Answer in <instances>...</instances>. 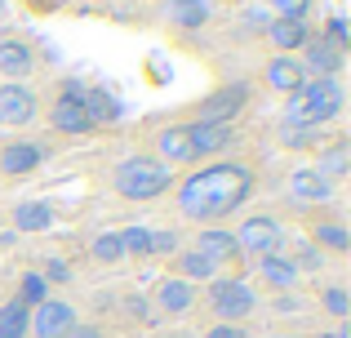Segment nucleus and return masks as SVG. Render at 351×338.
<instances>
[{
  "instance_id": "obj_1",
  "label": "nucleus",
  "mask_w": 351,
  "mask_h": 338,
  "mask_svg": "<svg viewBox=\"0 0 351 338\" xmlns=\"http://www.w3.org/2000/svg\"><path fill=\"white\" fill-rule=\"evenodd\" d=\"M258 191V169L249 160H205L178 182V214L187 223L214 227L218 218L236 214Z\"/></svg>"
},
{
  "instance_id": "obj_2",
  "label": "nucleus",
  "mask_w": 351,
  "mask_h": 338,
  "mask_svg": "<svg viewBox=\"0 0 351 338\" xmlns=\"http://www.w3.org/2000/svg\"><path fill=\"white\" fill-rule=\"evenodd\" d=\"M347 107V94H343V80H320V76H307V85L289 98L280 125H316L325 130L329 121H338Z\"/></svg>"
},
{
  "instance_id": "obj_3",
  "label": "nucleus",
  "mask_w": 351,
  "mask_h": 338,
  "mask_svg": "<svg viewBox=\"0 0 351 338\" xmlns=\"http://www.w3.org/2000/svg\"><path fill=\"white\" fill-rule=\"evenodd\" d=\"M112 187H116L120 200L147 205V200H160L165 191L173 187V169H165L160 160H152V156H129L112 169Z\"/></svg>"
},
{
  "instance_id": "obj_4",
  "label": "nucleus",
  "mask_w": 351,
  "mask_h": 338,
  "mask_svg": "<svg viewBox=\"0 0 351 338\" xmlns=\"http://www.w3.org/2000/svg\"><path fill=\"white\" fill-rule=\"evenodd\" d=\"M209 312L218 316V325H236V321H249V316L258 312V294L249 280L240 276H218L209 280V294H205Z\"/></svg>"
},
{
  "instance_id": "obj_5",
  "label": "nucleus",
  "mask_w": 351,
  "mask_h": 338,
  "mask_svg": "<svg viewBox=\"0 0 351 338\" xmlns=\"http://www.w3.org/2000/svg\"><path fill=\"white\" fill-rule=\"evenodd\" d=\"M249 103H254V85H249V80H227V85H218L209 98H200L196 121H205V125H232Z\"/></svg>"
},
{
  "instance_id": "obj_6",
  "label": "nucleus",
  "mask_w": 351,
  "mask_h": 338,
  "mask_svg": "<svg viewBox=\"0 0 351 338\" xmlns=\"http://www.w3.org/2000/svg\"><path fill=\"white\" fill-rule=\"evenodd\" d=\"M236 245H240V254H280L285 250V227H280V218H271V214H254V218H245V223L236 227Z\"/></svg>"
},
{
  "instance_id": "obj_7",
  "label": "nucleus",
  "mask_w": 351,
  "mask_h": 338,
  "mask_svg": "<svg viewBox=\"0 0 351 338\" xmlns=\"http://www.w3.org/2000/svg\"><path fill=\"white\" fill-rule=\"evenodd\" d=\"M182 130H187V160H191V165H205V160H214L218 152H227L236 143V130H232V125L187 121Z\"/></svg>"
},
{
  "instance_id": "obj_8",
  "label": "nucleus",
  "mask_w": 351,
  "mask_h": 338,
  "mask_svg": "<svg viewBox=\"0 0 351 338\" xmlns=\"http://www.w3.org/2000/svg\"><path fill=\"white\" fill-rule=\"evenodd\" d=\"M76 307L67 303V298H45L40 307H32V316H27V334L36 338H67L71 325H76Z\"/></svg>"
},
{
  "instance_id": "obj_9",
  "label": "nucleus",
  "mask_w": 351,
  "mask_h": 338,
  "mask_svg": "<svg viewBox=\"0 0 351 338\" xmlns=\"http://www.w3.org/2000/svg\"><path fill=\"white\" fill-rule=\"evenodd\" d=\"M36 112H40V98H36V89L14 85V80H5V85H0V125H14V130H23V125L36 121Z\"/></svg>"
},
{
  "instance_id": "obj_10",
  "label": "nucleus",
  "mask_w": 351,
  "mask_h": 338,
  "mask_svg": "<svg viewBox=\"0 0 351 338\" xmlns=\"http://www.w3.org/2000/svg\"><path fill=\"white\" fill-rule=\"evenodd\" d=\"M263 85L271 89V94H280V98H293L302 85H307V71H302V62L289 58V53H271V58L263 62Z\"/></svg>"
},
{
  "instance_id": "obj_11",
  "label": "nucleus",
  "mask_w": 351,
  "mask_h": 338,
  "mask_svg": "<svg viewBox=\"0 0 351 338\" xmlns=\"http://www.w3.org/2000/svg\"><path fill=\"white\" fill-rule=\"evenodd\" d=\"M45 156H49V147H45V143L14 138V143H5V147H0V173H5V178H23V173L40 169Z\"/></svg>"
},
{
  "instance_id": "obj_12",
  "label": "nucleus",
  "mask_w": 351,
  "mask_h": 338,
  "mask_svg": "<svg viewBox=\"0 0 351 338\" xmlns=\"http://www.w3.org/2000/svg\"><path fill=\"white\" fill-rule=\"evenodd\" d=\"M298 53H302L298 62H302V71H307V76H320V80H338V76H343V62H347V53H338L334 45H325L316 32H311V40L302 45Z\"/></svg>"
},
{
  "instance_id": "obj_13",
  "label": "nucleus",
  "mask_w": 351,
  "mask_h": 338,
  "mask_svg": "<svg viewBox=\"0 0 351 338\" xmlns=\"http://www.w3.org/2000/svg\"><path fill=\"white\" fill-rule=\"evenodd\" d=\"M152 160H160L165 169L191 165V160H187V130H182V125H165V130H156V138H152Z\"/></svg>"
},
{
  "instance_id": "obj_14",
  "label": "nucleus",
  "mask_w": 351,
  "mask_h": 338,
  "mask_svg": "<svg viewBox=\"0 0 351 338\" xmlns=\"http://www.w3.org/2000/svg\"><path fill=\"white\" fill-rule=\"evenodd\" d=\"M191 250H200L205 258H214L218 267L245 258V254H240V245H236V236L227 232V227H200V236H196V245H191Z\"/></svg>"
},
{
  "instance_id": "obj_15",
  "label": "nucleus",
  "mask_w": 351,
  "mask_h": 338,
  "mask_svg": "<svg viewBox=\"0 0 351 338\" xmlns=\"http://www.w3.org/2000/svg\"><path fill=\"white\" fill-rule=\"evenodd\" d=\"M152 298H156V307H160L165 316H182V312L196 307V289H191L187 280H178V276H160L156 289H152Z\"/></svg>"
},
{
  "instance_id": "obj_16",
  "label": "nucleus",
  "mask_w": 351,
  "mask_h": 338,
  "mask_svg": "<svg viewBox=\"0 0 351 338\" xmlns=\"http://www.w3.org/2000/svg\"><path fill=\"white\" fill-rule=\"evenodd\" d=\"M49 125L58 134H89V130H94V125H89V116H85V103H80V98H67V94H53Z\"/></svg>"
},
{
  "instance_id": "obj_17",
  "label": "nucleus",
  "mask_w": 351,
  "mask_h": 338,
  "mask_svg": "<svg viewBox=\"0 0 351 338\" xmlns=\"http://www.w3.org/2000/svg\"><path fill=\"white\" fill-rule=\"evenodd\" d=\"M36 71V58H32V45L18 40V36H5L0 40V76H9L14 85H23V76Z\"/></svg>"
},
{
  "instance_id": "obj_18",
  "label": "nucleus",
  "mask_w": 351,
  "mask_h": 338,
  "mask_svg": "<svg viewBox=\"0 0 351 338\" xmlns=\"http://www.w3.org/2000/svg\"><path fill=\"white\" fill-rule=\"evenodd\" d=\"M169 276L187 280V285H196V280H205V285H209V280L223 276V267H218L214 258H205L200 250H178V254H173V271H169Z\"/></svg>"
},
{
  "instance_id": "obj_19",
  "label": "nucleus",
  "mask_w": 351,
  "mask_h": 338,
  "mask_svg": "<svg viewBox=\"0 0 351 338\" xmlns=\"http://www.w3.org/2000/svg\"><path fill=\"white\" fill-rule=\"evenodd\" d=\"M267 40H271L276 53H289V58H293V53L311 40V27L293 23V18H271V23H267Z\"/></svg>"
},
{
  "instance_id": "obj_20",
  "label": "nucleus",
  "mask_w": 351,
  "mask_h": 338,
  "mask_svg": "<svg viewBox=\"0 0 351 338\" xmlns=\"http://www.w3.org/2000/svg\"><path fill=\"white\" fill-rule=\"evenodd\" d=\"M258 276L271 289H280V294H289L298 285V267L289 263V254H258Z\"/></svg>"
},
{
  "instance_id": "obj_21",
  "label": "nucleus",
  "mask_w": 351,
  "mask_h": 338,
  "mask_svg": "<svg viewBox=\"0 0 351 338\" xmlns=\"http://www.w3.org/2000/svg\"><path fill=\"white\" fill-rule=\"evenodd\" d=\"M307 241L316 245L320 254H347V250H351V236H347V227L338 223V218H325V223H311Z\"/></svg>"
},
{
  "instance_id": "obj_22",
  "label": "nucleus",
  "mask_w": 351,
  "mask_h": 338,
  "mask_svg": "<svg viewBox=\"0 0 351 338\" xmlns=\"http://www.w3.org/2000/svg\"><path fill=\"white\" fill-rule=\"evenodd\" d=\"M334 187H338V182H329L325 173H316V169H298V173H293V182H289V191L298 200H316V205L334 200Z\"/></svg>"
},
{
  "instance_id": "obj_23",
  "label": "nucleus",
  "mask_w": 351,
  "mask_h": 338,
  "mask_svg": "<svg viewBox=\"0 0 351 338\" xmlns=\"http://www.w3.org/2000/svg\"><path fill=\"white\" fill-rule=\"evenodd\" d=\"M347 169H351V143H347V138L329 143V147H325V152L316 156V173H325L329 182L347 178Z\"/></svg>"
},
{
  "instance_id": "obj_24",
  "label": "nucleus",
  "mask_w": 351,
  "mask_h": 338,
  "mask_svg": "<svg viewBox=\"0 0 351 338\" xmlns=\"http://www.w3.org/2000/svg\"><path fill=\"white\" fill-rule=\"evenodd\" d=\"M85 116H89V125H116L120 121V103L103 85H94V89H85Z\"/></svg>"
},
{
  "instance_id": "obj_25",
  "label": "nucleus",
  "mask_w": 351,
  "mask_h": 338,
  "mask_svg": "<svg viewBox=\"0 0 351 338\" xmlns=\"http://www.w3.org/2000/svg\"><path fill=\"white\" fill-rule=\"evenodd\" d=\"M320 138H325V130H316V125H280L276 130V143L285 152H311L320 147Z\"/></svg>"
},
{
  "instance_id": "obj_26",
  "label": "nucleus",
  "mask_w": 351,
  "mask_h": 338,
  "mask_svg": "<svg viewBox=\"0 0 351 338\" xmlns=\"http://www.w3.org/2000/svg\"><path fill=\"white\" fill-rule=\"evenodd\" d=\"M14 227L18 232H45V227H53V209L45 200H23L14 209Z\"/></svg>"
},
{
  "instance_id": "obj_27",
  "label": "nucleus",
  "mask_w": 351,
  "mask_h": 338,
  "mask_svg": "<svg viewBox=\"0 0 351 338\" xmlns=\"http://www.w3.org/2000/svg\"><path fill=\"white\" fill-rule=\"evenodd\" d=\"M169 18H173V27H205L209 5L205 0H169Z\"/></svg>"
},
{
  "instance_id": "obj_28",
  "label": "nucleus",
  "mask_w": 351,
  "mask_h": 338,
  "mask_svg": "<svg viewBox=\"0 0 351 338\" xmlns=\"http://www.w3.org/2000/svg\"><path fill=\"white\" fill-rule=\"evenodd\" d=\"M27 307L18 303V298H9L5 307H0V338H27Z\"/></svg>"
},
{
  "instance_id": "obj_29",
  "label": "nucleus",
  "mask_w": 351,
  "mask_h": 338,
  "mask_svg": "<svg viewBox=\"0 0 351 338\" xmlns=\"http://www.w3.org/2000/svg\"><path fill=\"white\" fill-rule=\"evenodd\" d=\"M45 298H49V285H45V276H40V271H27V276L18 280V303L32 312V307H40Z\"/></svg>"
},
{
  "instance_id": "obj_30",
  "label": "nucleus",
  "mask_w": 351,
  "mask_h": 338,
  "mask_svg": "<svg viewBox=\"0 0 351 338\" xmlns=\"http://www.w3.org/2000/svg\"><path fill=\"white\" fill-rule=\"evenodd\" d=\"M89 258L103 263V267H112V263L125 258V250H120V232H103V236H94V245H89Z\"/></svg>"
},
{
  "instance_id": "obj_31",
  "label": "nucleus",
  "mask_w": 351,
  "mask_h": 338,
  "mask_svg": "<svg viewBox=\"0 0 351 338\" xmlns=\"http://www.w3.org/2000/svg\"><path fill=\"white\" fill-rule=\"evenodd\" d=\"M120 250H125V258H152V232L147 227H125Z\"/></svg>"
},
{
  "instance_id": "obj_32",
  "label": "nucleus",
  "mask_w": 351,
  "mask_h": 338,
  "mask_svg": "<svg viewBox=\"0 0 351 338\" xmlns=\"http://www.w3.org/2000/svg\"><path fill=\"white\" fill-rule=\"evenodd\" d=\"M320 307H325L334 321H347L351 316V298H347V285H329L325 294H320Z\"/></svg>"
},
{
  "instance_id": "obj_33",
  "label": "nucleus",
  "mask_w": 351,
  "mask_h": 338,
  "mask_svg": "<svg viewBox=\"0 0 351 338\" xmlns=\"http://www.w3.org/2000/svg\"><path fill=\"white\" fill-rule=\"evenodd\" d=\"M289 263L298 267V276H302V271H320V267H325V254H320L316 245L307 241V245H298V250L289 254Z\"/></svg>"
},
{
  "instance_id": "obj_34",
  "label": "nucleus",
  "mask_w": 351,
  "mask_h": 338,
  "mask_svg": "<svg viewBox=\"0 0 351 338\" xmlns=\"http://www.w3.org/2000/svg\"><path fill=\"white\" fill-rule=\"evenodd\" d=\"M267 9H271L276 18H293V23H307V9L311 0H263Z\"/></svg>"
},
{
  "instance_id": "obj_35",
  "label": "nucleus",
  "mask_w": 351,
  "mask_h": 338,
  "mask_svg": "<svg viewBox=\"0 0 351 338\" xmlns=\"http://www.w3.org/2000/svg\"><path fill=\"white\" fill-rule=\"evenodd\" d=\"M316 36H320L325 45H334L338 53H347V45H351V40H347V18H343V14H334V18L325 23V32H316Z\"/></svg>"
},
{
  "instance_id": "obj_36",
  "label": "nucleus",
  "mask_w": 351,
  "mask_h": 338,
  "mask_svg": "<svg viewBox=\"0 0 351 338\" xmlns=\"http://www.w3.org/2000/svg\"><path fill=\"white\" fill-rule=\"evenodd\" d=\"M182 250L178 232H152V258H173Z\"/></svg>"
},
{
  "instance_id": "obj_37",
  "label": "nucleus",
  "mask_w": 351,
  "mask_h": 338,
  "mask_svg": "<svg viewBox=\"0 0 351 338\" xmlns=\"http://www.w3.org/2000/svg\"><path fill=\"white\" fill-rule=\"evenodd\" d=\"M40 276H45V285H49V280H53V285H67V280H71V267H67V263H49Z\"/></svg>"
},
{
  "instance_id": "obj_38",
  "label": "nucleus",
  "mask_w": 351,
  "mask_h": 338,
  "mask_svg": "<svg viewBox=\"0 0 351 338\" xmlns=\"http://www.w3.org/2000/svg\"><path fill=\"white\" fill-rule=\"evenodd\" d=\"M67 338H103V330H98V325H89V321H76Z\"/></svg>"
},
{
  "instance_id": "obj_39",
  "label": "nucleus",
  "mask_w": 351,
  "mask_h": 338,
  "mask_svg": "<svg viewBox=\"0 0 351 338\" xmlns=\"http://www.w3.org/2000/svg\"><path fill=\"white\" fill-rule=\"evenodd\" d=\"M205 338H245V330H240V325H209Z\"/></svg>"
},
{
  "instance_id": "obj_40",
  "label": "nucleus",
  "mask_w": 351,
  "mask_h": 338,
  "mask_svg": "<svg viewBox=\"0 0 351 338\" xmlns=\"http://www.w3.org/2000/svg\"><path fill=\"white\" fill-rule=\"evenodd\" d=\"M316 338H351V330H347V321H338V330H320Z\"/></svg>"
},
{
  "instance_id": "obj_41",
  "label": "nucleus",
  "mask_w": 351,
  "mask_h": 338,
  "mask_svg": "<svg viewBox=\"0 0 351 338\" xmlns=\"http://www.w3.org/2000/svg\"><path fill=\"white\" fill-rule=\"evenodd\" d=\"M160 338H187V334H160Z\"/></svg>"
},
{
  "instance_id": "obj_42",
  "label": "nucleus",
  "mask_w": 351,
  "mask_h": 338,
  "mask_svg": "<svg viewBox=\"0 0 351 338\" xmlns=\"http://www.w3.org/2000/svg\"><path fill=\"white\" fill-rule=\"evenodd\" d=\"M271 338H298V334H271Z\"/></svg>"
},
{
  "instance_id": "obj_43",
  "label": "nucleus",
  "mask_w": 351,
  "mask_h": 338,
  "mask_svg": "<svg viewBox=\"0 0 351 338\" xmlns=\"http://www.w3.org/2000/svg\"><path fill=\"white\" fill-rule=\"evenodd\" d=\"M49 5H62V0H49ZM49 5H45V9H49Z\"/></svg>"
}]
</instances>
